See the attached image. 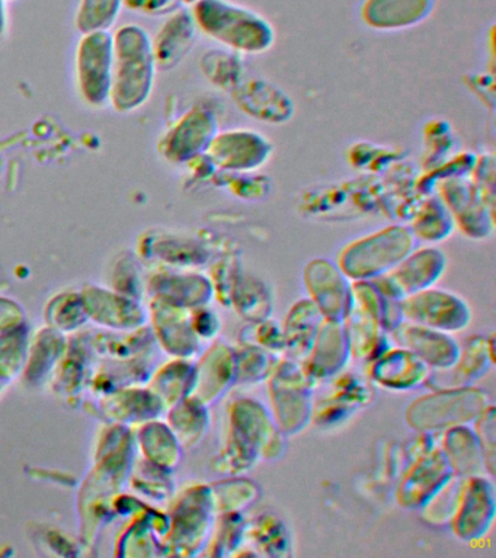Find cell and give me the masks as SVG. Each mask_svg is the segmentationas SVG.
<instances>
[{
	"label": "cell",
	"mask_w": 496,
	"mask_h": 558,
	"mask_svg": "<svg viewBox=\"0 0 496 558\" xmlns=\"http://www.w3.org/2000/svg\"><path fill=\"white\" fill-rule=\"evenodd\" d=\"M195 20L210 37L243 52H263L276 33L259 13L229 0H198Z\"/></svg>",
	"instance_id": "1"
},
{
	"label": "cell",
	"mask_w": 496,
	"mask_h": 558,
	"mask_svg": "<svg viewBox=\"0 0 496 558\" xmlns=\"http://www.w3.org/2000/svg\"><path fill=\"white\" fill-rule=\"evenodd\" d=\"M138 33L136 47H129L125 39L120 47L117 70L116 104L120 108H133L149 95L154 77V59L146 37Z\"/></svg>",
	"instance_id": "2"
},
{
	"label": "cell",
	"mask_w": 496,
	"mask_h": 558,
	"mask_svg": "<svg viewBox=\"0 0 496 558\" xmlns=\"http://www.w3.org/2000/svg\"><path fill=\"white\" fill-rule=\"evenodd\" d=\"M210 146L213 159L225 169H256L271 155V144L267 138L251 131L221 134L213 138Z\"/></svg>",
	"instance_id": "3"
},
{
	"label": "cell",
	"mask_w": 496,
	"mask_h": 558,
	"mask_svg": "<svg viewBox=\"0 0 496 558\" xmlns=\"http://www.w3.org/2000/svg\"><path fill=\"white\" fill-rule=\"evenodd\" d=\"M435 0H365L363 20L377 29H402L420 24Z\"/></svg>",
	"instance_id": "4"
},
{
	"label": "cell",
	"mask_w": 496,
	"mask_h": 558,
	"mask_svg": "<svg viewBox=\"0 0 496 558\" xmlns=\"http://www.w3.org/2000/svg\"><path fill=\"white\" fill-rule=\"evenodd\" d=\"M110 44L106 37H93L82 44L80 73L82 89L93 102H101L110 86Z\"/></svg>",
	"instance_id": "5"
},
{
	"label": "cell",
	"mask_w": 496,
	"mask_h": 558,
	"mask_svg": "<svg viewBox=\"0 0 496 558\" xmlns=\"http://www.w3.org/2000/svg\"><path fill=\"white\" fill-rule=\"evenodd\" d=\"M238 102L239 107L261 121H286L293 112L290 99L264 81H251L239 89Z\"/></svg>",
	"instance_id": "6"
},
{
	"label": "cell",
	"mask_w": 496,
	"mask_h": 558,
	"mask_svg": "<svg viewBox=\"0 0 496 558\" xmlns=\"http://www.w3.org/2000/svg\"><path fill=\"white\" fill-rule=\"evenodd\" d=\"M215 120L207 113H191L172 140V153L178 157L193 156L213 142Z\"/></svg>",
	"instance_id": "7"
},
{
	"label": "cell",
	"mask_w": 496,
	"mask_h": 558,
	"mask_svg": "<svg viewBox=\"0 0 496 558\" xmlns=\"http://www.w3.org/2000/svg\"><path fill=\"white\" fill-rule=\"evenodd\" d=\"M194 22L193 17L181 13L176 20L169 22L167 31L164 33V43L159 46V60L178 59L184 52L185 48H190L193 41Z\"/></svg>",
	"instance_id": "8"
}]
</instances>
